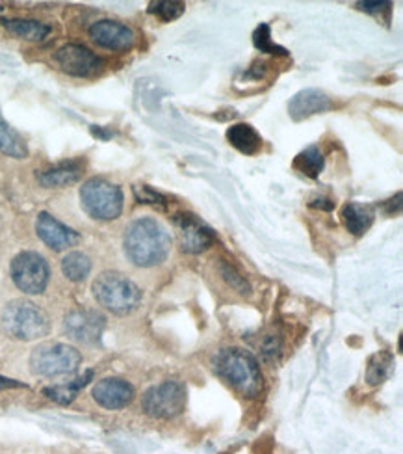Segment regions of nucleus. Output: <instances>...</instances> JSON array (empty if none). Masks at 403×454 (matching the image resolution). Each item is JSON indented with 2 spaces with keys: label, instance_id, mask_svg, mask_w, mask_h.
I'll return each mask as SVG.
<instances>
[{
  "label": "nucleus",
  "instance_id": "1",
  "mask_svg": "<svg viewBox=\"0 0 403 454\" xmlns=\"http://www.w3.org/2000/svg\"><path fill=\"white\" fill-rule=\"evenodd\" d=\"M123 246L127 257L136 267L149 269L166 261L171 250V237L155 218H138L127 227Z\"/></svg>",
  "mask_w": 403,
  "mask_h": 454
},
{
  "label": "nucleus",
  "instance_id": "2",
  "mask_svg": "<svg viewBox=\"0 0 403 454\" xmlns=\"http://www.w3.org/2000/svg\"><path fill=\"white\" fill-rule=\"evenodd\" d=\"M218 376L244 396H257L262 391V372L259 362L244 348H223L214 357Z\"/></svg>",
  "mask_w": 403,
  "mask_h": 454
},
{
  "label": "nucleus",
  "instance_id": "3",
  "mask_svg": "<svg viewBox=\"0 0 403 454\" xmlns=\"http://www.w3.org/2000/svg\"><path fill=\"white\" fill-rule=\"evenodd\" d=\"M93 296L113 315H128L142 304L140 287L120 272H103L93 281Z\"/></svg>",
  "mask_w": 403,
  "mask_h": 454
},
{
  "label": "nucleus",
  "instance_id": "4",
  "mask_svg": "<svg viewBox=\"0 0 403 454\" xmlns=\"http://www.w3.org/2000/svg\"><path fill=\"white\" fill-rule=\"evenodd\" d=\"M0 328L13 339L35 340L50 332V320L32 301H12L0 311Z\"/></svg>",
  "mask_w": 403,
  "mask_h": 454
},
{
  "label": "nucleus",
  "instance_id": "5",
  "mask_svg": "<svg viewBox=\"0 0 403 454\" xmlns=\"http://www.w3.org/2000/svg\"><path fill=\"white\" fill-rule=\"evenodd\" d=\"M82 209L95 220H115L123 213V192L118 184L93 177L81 188Z\"/></svg>",
  "mask_w": 403,
  "mask_h": 454
},
{
  "label": "nucleus",
  "instance_id": "6",
  "mask_svg": "<svg viewBox=\"0 0 403 454\" xmlns=\"http://www.w3.org/2000/svg\"><path fill=\"white\" fill-rule=\"evenodd\" d=\"M82 364L81 352L64 343H45L35 347L30 354V371L37 376L71 374Z\"/></svg>",
  "mask_w": 403,
  "mask_h": 454
},
{
  "label": "nucleus",
  "instance_id": "7",
  "mask_svg": "<svg viewBox=\"0 0 403 454\" xmlns=\"http://www.w3.org/2000/svg\"><path fill=\"white\" fill-rule=\"evenodd\" d=\"M142 406L152 419L177 418L186 406V387L177 380L152 386L145 391Z\"/></svg>",
  "mask_w": 403,
  "mask_h": 454
},
{
  "label": "nucleus",
  "instance_id": "8",
  "mask_svg": "<svg viewBox=\"0 0 403 454\" xmlns=\"http://www.w3.org/2000/svg\"><path fill=\"white\" fill-rule=\"evenodd\" d=\"M12 279L25 294H42L50 279L47 261L35 252H23L12 261Z\"/></svg>",
  "mask_w": 403,
  "mask_h": 454
},
{
  "label": "nucleus",
  "instance_id": "9",
  "mask_svg": "<svg viewBox=\"0 0 403 454\" xmlns=\"http://www.w3.org/2000/svg\"><path fill=\"white\" fill-rule=\"evenodd\" d=\"M54 60L64 73L81 79L95 77V74L101 73V69L105 67L101 56H97L88 47L76 43H69L64 45L62 49H58L54 52Z\"/></svg>",
  "mask_w": 403,
  "mask_h": 454
},
{
  "label": "nucleus",
  "instance_id": "10",
  "mask_svg": "<svg viewBox=\"0 0 403 454\" xmlns=\"http://www.w3.org/2000/svg\"><path fill=\"white\" fill-rule=\"evenodd\" d=\"M175 227L179 235L181 250L186 254H201L214 244V233L210 227L191 213H179L175 216Z\"/></svg>",
  "mask_w": 403,
  "mask_h": 454
},
{
  "label": "nucleus",
  "instance_id": "11",
  "mask_svg": "<svg viewBox=\"0 0 403 454\" xmlns=\"http://www.w3.org/2000/svg\"><path fill=\"white\" fill-rule=\"evenodd\" d=\"M66 333L84 345H97L106 328L105 315L93 309L71 311L64 320Z\"/></svg>",
  "mask_w": 403,
  "mask_h": 454
},
{
  "label": "nucleus",
  "instance_id": "12",
  "mask_svg": "<svg viewBox=\"0 0 403 454\" xmlns=\"http://www.w3.org/2000/svg\"><path fill=\"white\" fill-rule=\"evenodd\" d=\"M89 37L93 43L108 51H128L136 43V34H134L130 27L118 21H110V19L93 23L89 27Z\"/></svg>",
  "mask_w": 403,
  "mask_h": 454
},
{
  "label": "nucleus",
  "instance_id": "13",
  "mask_svg": "<svg viewBox=\"0 0 403 454\" xmlns=\"http://www.w3.org/2000/svg\"><path fill=\"white\" fill-rule=\"evenodd\" d=\"M35 231L37 237H40L50 250L54 252H64L73 248L81 242V235L74 230H71L69 225L62 223L60 220H56L49 213H42L35 220Z\"/></svg>",
  "mask_w": 403,
  "mask_h": 454
},
{
  "label": "nucleus",
  "instance_id": "14",
  "mask_svg": "<svg viewBox=\"0 0 403 454\" xmlns=\"http://www.w3.org/2000/svg\"><path fill=\"white\" fill-rule=\"evenodd\" d=\"M335 108V101L328 96V93L316 90V88H306L298 91L296 96L288 103V114L294 121H301L316 114L329 112Z\"/></svg>",
  "mask_w": 403,
  "mask_h": 454
},
{
  "label": "nucleus",
  "instance_id": "15",
  "mask_svg": "<svg viewBox=\"0 0 403 454\" xmlns=\"http://www.w3.org/2000/svg\"><path fill=\"white\" fill-rule=\"evenodd\" d=\"M95 403L106 410H123L134 399V387L121 378H105L91 389Z\"/></svg>",
  "mask_w": 403,
  "mask_h": 454
},
{
  "label": "nucleus",
  "instance_id": "16",
  "mask_svg": "<svg viewBox=\"0 0 403 454\" xmlns=\"http://www.w3.org/2000/svg\"><path fill=\"white\" fill-rule=\"evenodd\" d=\"M84 174V164L79 160H67L60 162L49 169H43V172L37 174V181L42 183L45 188H64L69 184H74L76 181H81Z\"/></svg>",
  "mask_w": 403,
  "mask_h": 454
},
{
  "label": "nucleus",
  "instance_id": "17",
  "mask_svg": "<svg viewBox=\"0 0 403 454\" xmlns=\"http://www.w3.org/2000/svg\"><path fill=\"white\" fill-rule=\"evenodd\" d=\"M227 140L230 145L238 149L240 153H244L247 157L257 155L262 147L260 135L252 125H247V123H236L233 127H229Z\"/></svg>",
  "mask_w": 403,
  "mask_h": 454
},
{
  "label": "nucleus",
  "instance_id": "18",
  "mask_svg": "<svg viewBox=\"0 0 403 454\" xmlns=\"http://www.w3.org/2000/svg\"><path fill=\"white\" fill-rule=\"evenodd\" d=\"M376 211L372 205H362V203H348L344 205L342 209V222L345 230L353 235H362L370 230L374 222Z\"/></svg>",
  "mask_w": 403,
  "mask_h": 454
},
{
  "label": "nucleus",
  "instance_id": "19",
  "mask_svg": "<svg viewBox=\"0 0 403 454\" xmlns=\"http://www.w3.org/2000/svg\"><path fill=\"white\" fill-rule=\"evenodd\" d=\"M3 25L10 34L27 42H43L50 34L49 25L42 21H34V19H4Z\"/></svg>",
  "mask_w": 403,
  "mask_h": 454
},
{
  "label": "nucleus",
  "instance_id": "20",
  "mask_svg": "<svg viewBox=\"0 0 403 454\" xmlns=\"http://www.w3.org/2000/svg\"><path fill=\"white\" fill-rule=\"evenodd\" d=\"M0 153L12 159H27L28 157V145L25 138L19 135L15 129L4 120L3 112H0Z\"/></svg>",
  "mask_w": 403,
  "mask_h": 454
},
{
  "label": "nucleus",
  "instance_id": "21",
  "mask_svg": "<svg viewBox=\"0 0 403 454\" xmlns=\"http://www.w3.org/2000/svg\"><path fill=\"white\" fill-rule=\"evenodd\" d=\"M91 378H93V371H86L82 376L76 378V380H73L69 384H62V386L47 387V389H43V393L58 404H69L74 401V396L79 395V391L91 380Z\"/></svg>",
  "mask_w": 403,
  "mask_h": 454
},
{
  "label": "nucleus",
  "instance_id": "22",
  "mask_svg": "<svg viewBox=\"0 0 403 454\" xmlns=\"http://www.w3.org/2000/svg\"><path fill=\"white\" fill-rule=\"evenodd\" d=\"M323 155L322 151L316 147V145H309L306 149H303L301 153L294 159V168L298 169L299 174L311 177V179H316L322 169H323Z\"/></svg>",
  "mask_w": 403,
  "mask_h": 454
},
{
  "label": "nucleus",
  "instance_id": "23",
  "mask_svg": "<svg viewBox=\"0 0 403 454\" xmlns=\"http://www.w3.org/2000/svg\"><path fill=\"white\" fill-rule=\"evenodd\" d=\"M62 272L71 281H84L91 272V259L82 252H71L62 259Z\"/></svg>",
  "mask_w": 403,
  "mask_h": 454
},
{
  "label": "nucleus",
  "instance_id": "24",
  "mask_svg": "<svg viewBox=\"0 0 403 454\" xmlns=\"http://www.w3.org/2000/svg\"><path fill=\"white\" fill-rule=\"evenodd\" d=\"M392 354L391 352H377L370 357L367 369V382L370 386H379L391 374L392 369Z\"/></svg>",
  "mask_w": 403,
  "mask_h": 454
},
{
  "label": "nucleus",
  "instance_id": "25",
  "mask_svg": "<svg viewBox=\"0 0 403 454\" xmlns=\"http://www.w3.org/2000/svg\"><path fill=\"white\" fill-rule=\"evenodd\" d=\"M253 45L260 51V52H266V54H279V56H288V51L275 45L272 42V30L270 27H267L266 23H262L255 34H253Z\"/></svg>",
  "mask_w": 403,
  "mask_h": 454
},
{
  "label": "nucleus",
  "instance_id": "26",
  "mask_svg": "<svg viewBox=\"0 0 403 454\" xmlns=\"http://www.w3.org/2000/svg\"><path fill=\"white\" fill-rule=\"evenodd\" d=\"M186 6L182 3H169V0H162V3H151L149 13L160 17L164 23H171L179 19L184 13Z\"/></svg>",
  "mask_w": 403,
  "mask_h": 454
},
{
  "label": "nucleus",
  "instance_id": "27",
  "mask_svg": "<svg viewBox=\"0 0 403 454\" xmlns=\"http://www.w3.org/2000/svg\"><path fill=\"white\" fill-rule=\"evenodd\" d=\"M220 274H221L223 279L227 281V286H229L230 289H235L236 293H240V294H249V291H252V287H249L247 279L233 267V264L220 262Z\"/></svg>",
  "mask_w": 403,
  "mask_h": 454
},
{
  "label": "nucleus",
  "instance_id": "28",
  "mask_svg": "<svg viewBox=\"0 0 403 454\" xmlns=\"http://www.w3.org/2000/svg\"><path fill=\"white\" fill-rule=\"evenodd\" d=\"M134 194H136V198H138L140 203L155 205V207H160V209H166V207H167V198L162 196V194L157 192V191H152V188L147 186V184L134 186Z\"/></svg>",
  "mask_w": 403,
  "mask_h": 454
},
{
  "label": "nucleus",
  "instance_id": "29",
  "mask_svg": "<svg viewBox=\"0 0 403 454\" xmlns=\"http://www.w3.org/2000/svg\"><path fill=\"white\" fill-rule=\"evenodd\" d=\"M357 10L370 13V15H379V13H389L392 4L391 3H357Z\"/></svg>",
  "mask_w": 403,
  "mask_h": 454
},
{
  "label": "nucleus",
  "instance_id": "30",
  "mask_svg": "<svg viewBox=\"0 0 403 454\" xmlns=\"http://www.w3.org/2000/svg\"><path fill=\"white\" fill-rule=\"evenodd\" d=\"M311 207H316V209H323V211H331L335 207V201L328 198H316L314 201H311Z\"/></svg>",
  "mask_w": 403,
  "mask_h": 454
},
{
  "label": "nucleus",
  "instance_id": "31",
  "mask_svg": "<svg viewBox=\"0 0 403 454\" xmlns=\"http://www.w3.org/2000/svg\"><path fill=\"white\" fill-rule=\"evenodd\" d=\"M13 387H27V384L12 380V378L0 376V391H3V389H13Z\"/></svg>",
  "mask_w": 403,
  "mask_h": 454
},
{
  "label": "nucleus",
  "instance_id": "32",
  "mask_svg": "<svg viewBox=\"0 0 403 454\" xmlns=\"http://www.w3.org/2000/svg\"><path fill=\"white\" fill-rule=\"evenodd\" d=\"M0 10H3V6H0Z\"/></svg>",
  "mask_w": 403,
  "mask_h": 454
}]
</instances>
